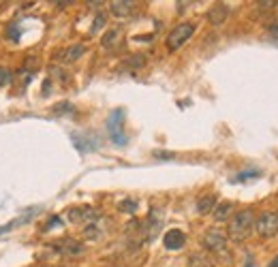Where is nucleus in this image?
Wrapping results in <instances>:
<instances>
[{
    "instance_id": "obj_6",
    "label": "nucleus",
    "mask_w": 278,
    "mask_h": 267,
    "mask_svg": "<svg viewBox=\"0 0 278 267\" xmlns=\"http://www.w3.org/2000/svg\"><path fill=\"white\" fill-rule=\"evenodd\" d=\"M69 220L73 225L88 227V225L99 220V212H96L94 208H73V210H69Z\"/></svg>"
},
{
    "instance_id": "obj_9",
    "label": "nucleus",
    "mask_w": 278,
    "mask_h": 267,
    "mask_svg": "<svg viewBox=\"0 0 278 267\" xmlns=\"http://www.w3.org/2000/svg\"><path fill=\"white\" fill-rule=\"evenodd\" d=\"M163 244H165L167 250H180L186 244V235L180 231V229H169V231L165 233V237H163Z\"/></svg>"
},
{
    "instance_id": "obj_23",
    "label": "nucleus",
    "mask_w": 278,
    "mask_h": 267,
    "mask_svg": "<svg viewBox=\"0 0 278 267\" xmlns=\"http://www.w3.org/2000/svg\"><path fill=\"white\" fill-rule=\"evenodd\" d=\"M56 225H62V220H60V216H54L50 222H47V227L45 229H52V227H56Z\"/></svg>"
},
{
    "instance_id": "obj_26",
    "label": "nucleus",
    "mask_w": 278,
    "mask_h": 267,
    "mask_svg": "<svg viewBox=\"0 0 278 267\" xmlns=\"http://www.w3.org/2000/svg\"><path fill=\"white\" fill-rule=\"evenodd\" d=\"M246 267H252V257H248V263H246Z\"/></svg>"
},
{
    "instance_id": "obj_20",
    "label": "nucleus",
    "mask_w": 278,
    "mask_h": 267,
    "mask_svg": "<svg viewBox=\"0 0 278 267\" xmlns=\"http://www.w3.org/2000/svg\"><path fill=\"white\" fill-rule=\"evenodd\" d=\"M257 7H259V9H263V11H268V9H276V7H278V3H276V0H259Z\"/></svg>"
},
{
    "instance_id": "obj_3",
    "label": "nucleus",
    "mask_w": 278,
    "mask_h": 267,
    "mask_svg": "<svg viewBox=\"0 0 278 267\" xmlns=\"http://www.w3.org/2000/svg\"><path fill=\"white\" fill-rule=\"evenodd\" d=\"M255 233L261 239H270L278 233V214L276 212H263L255 218Z\"/></svg>"
},
{
    "instance_id": "obj_5",
    "label": "nucleus",
    "mask_w": 278,
    "mask_h": 267,
    "mask_svg": "<svg viewBox=\"0 0 278 267\" xmlns=\"http://www.w3.org/2000/svg\"><path fill=\"white\" fill-rule=\"evenodd\" d=\"M201 246L210 252H225L227 250V235L221 229H210V231L203 235Z\"/></svg>"
},
{
    "instance_id": "obj_10",
    "label": "nucleus",
    "mask_w": 278,
    "mask_h": 267,
    "mask_svg": "<svg viewBox=\"0 0 278 267\" xmlns=\"http://www.w3.org/2000/svg\"><path fill=\"white\" fill-rule=\"evenodd\" d=\"M83 54H86V45H83V43H75V45L67 47V50H62L56 58L60 60V62L69 64V62H75V60H79Z\"/></svg>"
},
{
    "instance_id": "obj_1",
    "label": "nucleus",
    "mask_w": 278,
    "mask_h": 267,
    "mask_svg": "<svg viewBox=\"0 0 278 267\" xmlns=\"http://www.w3.org/2000/svg\"><path fill=\"white\" fill-rule=\"evenodd\" d=\"M255 231V212L252 210H240L231 216V220H229V229L227 233L231 237V241H246L250 237V233Z\"/></svg>"
},
{
    "instance_id": "obj_25",
    "label": "nucleus",
    "mask_w": 278,
    "mask_h": 267,
    "mask_svg": "<svg viewBox=\"0 0 278 267\" xmlns=\"http://www.w3.org/2000/svg\"><path fill=\"white\" fill-rule=\"evenodd\" d=\"M270 267H278V257H276V259H274V261L270 263Z\"/></svg>"
},
{
    "instance_id": "obj_7",
    "label": "nucleus",
    "mask_w": 278,
    "mask_h": 267,
    "mask_svg": "<svg viewBox=\"0 0 278 267\" xmlns=\"http://www.w3.org/2000/svg\"><path fill=\"white\" fill-rule=\"evenodd\" d=\"M58 254H62V257H79V254L86 252V248H83V244H79V241L75 239H62V241H54L52 246Z\"/></svg>"
},
{
    "instance_id": "obj_4",
    "label": "nucleus",
    "mask_w": 278,
    "mask_h": 267,
    "mask_svg": "<svg viewBox=\"0 0 278 267\" xmlns=\"http://www.w3.org/2000/svg\"><path fill=\"white\" fill-rule=\"evenodd\" d=\"M107 130H110L112 141L116 145H124L126 143V135H124V112H122V109H116V112H112L110 120H107Z\"/></svg>"
},
{
    "instance_id": "obj_13",
    "label": "nucleus",
    "mask_w": 278,
    "mask_h": 267,
    "mask_svg": "<svg viewBox=\"0 0 278 267\" xmlns=\"http://www.w3.org/2000/svg\"><path fill=\"white\" fill-rule=\"evenodd\" d=\"M214 208H216V195H203V197L197 201V212H199L201 216L214 212Z\"/></svg>"
},
{
    "instance_id": "obj_11",
    "label": "nucleus",
    "mask_w": 278,
    "mask_h": 267,
    "mask_svg": "<svg viewBox=\"0 0 278 267\" xmlns=\"http://www.w3.org/2000/svg\"><path fill=\"white\" fill-rule=\"evenodd\" d=\"M205 17H208V21L212 24V26H223L229 17V7L227 5H214Z\"/></svg>"
},
{
    "instance_id": "obj_17",
    "label": "nucleus",
    "mask_w": 278,
    "mask_h": 267,
    "mask_svg": "<svg viewBox=\"0 0 278 267\" xmlns=\"http://www.w3.org/2000/svg\"><path fill=\"white\" fill-rule=\"evenodd\" d=\"M120 210L126 212V214H133V212L137 210V201L135 199H124L122 203H120Z\"/></svg>"
},
{
    "instance_id": "obj_16",
    "label": "nucleus",
    "mask_w": 278,
    "mask_h": 267,
    "mask_svg": "<svg viewBox=\"0 0 278 267\" xmlns=\"http://www.w3.org/2000/svg\"><path fill=\"white\" fill-rule=\"evenodd\" d=\"M188 265L190 267H212V261L208 257H203V254H190Z\"/></svg>"
},
{
    "instance_id": "obj_15",
    "label": "nucleus",
    "mask_w": 278,
    "mask_h": 267,
    "mask_svg": "<svg viewBox=\"0 0 278 267\" xmlns=\"http://www.w3.org/2000/svg\"><path fill=\"white\" fill-rule=\"evenodd\" d=\"M231 210H233V205L229 203V201H225V203H221V205H216L214 208V220L216 222H223V220H227L229 216H231Z\"/></svg>"
},
{
    "instance_id": "obj_19",
    "label": "nucleus",
    "mask_w": 278,
    "mask_h": 267,
    "mask_svg": "<svg viewBox=\"0 0 278 267\" xmlns=\"http://www.w3.org/2000/svg\"><path fill=\"white\" fill-rule=\"evenodd\" d=\"M11 81V71L0 66V86H7V83Z\"/></svg>"
},
{
    "instance_id": "obj_24",
    "label": "nucleus",
    "mask_w": 278,
    "mask_h": 267,
    "mask_svg": "<svg viewBox=\"0 0 278 267\" xmlns=\"http://www.w3.org/2000/svg\"><path fill=\"white\" fill-rule=\"evenodd\" d=\"M154 156H163V159L167 161V159H172L174 154H167V152H154Z\"/></svg>"
},
{
    "instance_id": "obj_18",
    "label": "nucleus",
    "mask_w": 278,
    "mask_h": 267,
    "mask_svg": "<svg viewBox=\"0 0 278 267\" xmlns=\"http://www.w3.org/2000/svg\"><path fill=\"white\" fill-rule=\"evenodd\" d=\"M103 26H105V15H103V13H99V15L94 17V21H92V28H90V32H92V34H96V32H99Z\"/></svg>"
},
{
    "instance_id": "obj_12",
    "label": "nucleus",
    "mask_w": 278,
    "mask_h": 267,
    "mask_svg": "<svg viewBox=\"0 0 278 267\" xmlns=\"http://www.w3.org/2000/svg\"><path fill=\"white\" fill-rule=\"evenodd\" d=\"M120 36H122V32H120L118 28L107 30L103 34V39H101V45L105 47V50H116V47L120 45Z\"/></svg>"
},
{
    "instance_id": "obj_14",
    "label": "nucleus",
    "mask_w": 278,
    "mask_h": 267,
    "mask_svg": "<svg viewBox=\"0 0 278 267\" xmlns=\"http://www.w3.org/2000/svg\"><path fill=\"white\" fill-rule=\"evenodd\" d=\"M34 214H37V208H32L28 214H24V216L15 218V220H11V222L3 225V227H0V235H3V233H7V231H13V229H15L17 225H22V222H28V220H30V218H32Z\"/></svg>"
},
{
    "instance_id": "obj_22",
    "label": "nucleus",
    "mask_w": 278,
    "mask_h": 267,
    "mask_svg": "<svg viewBox=\"0 0 278 267\" xmlns=\"http://www.w3.org/2000/svg\"><path fill=\"white\" fill-rule=\"evenodd\" d=\"M268 30H270L272 41H276V43H278V19H276L274 24H270V26H268Z\"/></svg>"
},
{
    "instance_id": "obj_21",
    "label": "nucleus",
    "mask_w": 278,
    "mask_h": 267,
    "mask_svg": "<svg viewBox=\"0 0 278 267\" xmlns=\"http://www.w3.org/2000/svg\"><path fill=\"white\" fill-rule=\"evenodd\" d=\"M259 175V171H248V173H240L233 182H244V180H252V177H257Z\"/></svg>"
},
{
    "instance_id": "obj_8",
    "label": "nucleus",
    "mask_w": 278,
    "mask_h": 267,
    "mask_svg": "<svg viewBox=\"0 0 278 267\" xmlns=\"http://www.w3.org/2000/svg\"><path fill=\"white\" fill-rule=\"evenodd\" d=\"M110 11H112V15L124 19L137 11V3H133V0H114V3H110Z\"/></svg>"
},
{
    "instance_id": "obj_2",
    "label": "nucleus",
    "mask_w": 278,
    "mask_h": 267,
    "mask_svg": "<svg viewBox=\"0 0 278 267\" xmlns=\"http://www.w3.org/2000/svg\"><path fill=\"white\" fill-rule=\"evenodd\" d=\"M193 34H195V24H190V21L178 24V26H176L172 32H169L167 39H165L167 50H169V52H178L180 47H182Z\"/></svg>"
}]
</instances>
